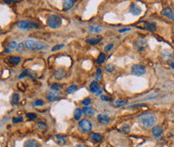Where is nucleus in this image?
I'll list each match as a JSON object with an SVG mask.
<instances>
[{
	"mask_svg": "<svg viewBox=\"0 0 174 147\" xmlns=\"http://www.w3.org/2000/svg\"><path fill=\"white\" fill-rule=\"evenodd\" d=\"M138 122L145 128H153L154 125L157 122V118L154 114L151 113H145L138 117Z\"/></svg>",
	"mask_w": 174,
	"mask_h": 147,
	"instance_id": "f257e3e1",
	"label": "nucleus"
},
{
	"mask_svg": "<svg viewBox=\"0 0 174 147\" xmlns=\"http://www.w3.org/2000/svg\"><path fill=\"white\" fill-rule=\"evenodd\" d=\"M61 18L59 16L56 15V14H51V15L48 16L47 18V25H48L50 28L53 29H57L61 26Z\"/></svg>",
	"mask_w": 174,
	"mask_h": 147,
	"instance_id": "f03ea898",
	"label": "nucleus"
},
{
	"mask_svg": "<svg viewBox=\"0 0 174 147\" xmlns=\"http://www.w3.org/2000/svg\"><path fill=\"white\" fill-rule=\"evenodd\" d=\"M24 46L29 50H42L45 48V45L34 39H27L24 42Z\"/></svg>",
	"mask_w": 174,
	"mask_h": 147,
	"instance_id": "7ed1b4c3",
	"label": "nucleus"
},
{
	"mask_svg": "<svg viewBox=\"0 0 174 147\" xmlns=\"http://www.w3.org/2000/svg\"><path fill=\"white\" fill-rule=\"evenodd\" d=\"M78 127L82 132L87 133V132H89L92 129V123L89 119H82V120L79 121Z\"/></svg>",
	"mask_w": 174,
	"mask_h": 147,
	"instance_id": "20e7f679",
	"label": "nucleus"
},
{
	"mask_svg": "<svg viewBox=\"0 0 174 147\" xmlns=\"http://www.w3.org/2000/svg\"><path fill=\"white\" fill-rule=\"evenodd\" d=\"M17 27L21 30H28V29L31 28H38V26L34 23L30 22V21H26V20H21L17 22Z\"/></svg>",
	"mask_w": 174,
	"mask_h": 147,
	"instance_id": "39448f33",
	"label": "nucleus"
},
{
	"mask_svg": "<svg viewBox=\"0 0 174 147\" xmlns=\"http://www.w3.org/2000/svg\"><path fill=\"white\" fill-rule=\"evenodd\" d=\"M145 72H146V68L144 66L139 65V64L134 65L132 67V69H131V73L135 76H141L143 75V74H145Z\"/></svg>",
	"mask_w": 174,
	"mask_h": 147,
	"instance_id": "423d86ee",
	"label": "nucleus"
},
{
	"mask_svg": "<svg viewBox=\"0 0 174 147\" xmlns=\"http://www.w3.org/2000/svg\"><path fill=\"white\" fill-rule=\"evenodd\" d=\"M146 46H147V42H146V40L143 39V38L139 37V38H137V39L135 40V42H134V47L136 48L138 51L144 50V49L146 48Z\"/></svg>",
	"mask_w": 174,
	"mask_h": 147,
	"instance_id": "0eeeda50",
	"label": "nucleus"
},
{
	"mask_svg": "<svg viewBox=\"0 0 174 147\" xmlns=\"http://www.w3.org/2000/svg\"><path fill=\"white\" fill-rule=\"evenodd\" d=\"M53 140H54V142L57 143L58 145H63V144H65L66 141H67V137L64 135H61V134H56V135H54V137H53Z\"/></svg>",
	"mask_w": 174,
	"mask_h": 147,
	"instance_id": "6e6552de",
	"label": "nucleus"
},
{
	"mask_svg": "<svg viewBox=\"0 0 174 147\" xmlns=\"http://www.w3.org/2000/svg\"><path fill=\"white\" fill-rule=\"evenodd\" d=\"M162 15L170 19L171 21H174V12L170 7H165L162 10Z\"/></svg>",
	"mask_w": 174,
	"mask_h": 147,
	"instance_id": "1a4fd4ad",
	"label": "nucleus"
},
{
	"mask_svg": "<svg viewBox=\"0 0 174 147\" xmlns=\"http://www.w3.org/2000/svg\"><path fill=\"white\" fill-rule=\"evenodd\" d=\"M46 97L50 102H53V101H55V100L59 99L60 93L57 92V91H50V92H47Z\"/></svg>",
	"mask_w": 174,
	"mask_h": 147,
	"instance_id": "9d476101",
	"label": "nucleus"
},
{
	"mask_svg": "<svg viewBox=\"0 0 174 147\" xmlns=\"http://www.w3.org/2000/svg\"><path fill=\"white\" fill-rule=\"evenodd\" d=\"M139 24H142V28L141 29H147L149 31H155L157 26L154 22H143V23H139Z\"/></svg>",
	"mask_w": 174,
	"mask_h": 147,
	"instance_id": "9b49d317",
	"label": "nucleus"
},
{
	"mask_svg": "<svg viewBox=\"0 0 174 147\" xmlns=\"http://www.w3.org/2000/svg\"><path fill=\"white\" fill-rule=\"evenodd\" d=\"M23 147H40V143L36 139H28L24 142Z\"/></svg>",
	"mask_w": 174,
	"mask_h": 147,
	"instance_id": "f8f14e48",
	"label": "nucleus"
},
{
	"mask_svg": "<svg viewBox=\"0 0 174 147\" xmlns=\"http://www.w3.org/2000/svg\"><path fill=\"white\" fill-rule=\"evenodd\" d=\"M103 30L102 26L99 24H91L89 25V31L92 33H100Z\"/></svg>",
	"mask_w": 174,
	"mask_h": 147,
	"instance_id": "ddd939ff",
	"label": "nucleus"
},
{
	"mask_svg": "<svg viewBox=\"0 0 174 147\" xmlns=\"http://www.w3.org/2000/svg\"><path fill=\"white\" fill-rule=\"evenodd\" d=\"M75 3L76 2L74 0H65V1H63V10H65V11L70 10L75 5Z\"/></svg>",
	"mask_w": 174,
	"mask_h": 147,
	"instance_id": "4468645a",
	"label": "nucleus"
},
{
	"mask_svg": "<svg viewBox=\"0 0 174 147\" xmlns=\"http://www.w3.org/2000/svg\"><path fill=\"white\" fill-rule=\"evenodd\" d=\"M130 12L132 14H134V15H140L141 12H142V10H141V8L139 7L137 4H131Z\"/></svg>",
	"mask_w": 174,
	"mask_h": 147,
	"instance_id": "2eb2a0df",
	"label": "nucleus"
},
{
	"mask_svg": "<svg viewBox=\"0 0 174 147\" xmlns=\"http://www.w3.org/2000/svg\"><path fill=\"white\" fill-rule=\"evenodd\" d=\"M151 132L155 137H159V136H161L163 134V129L159 125H156V126H154L153 128H152Z\"/></svg>",
	"mask_w": 174,
	"mask_h": 147,
	"instance_id": "dca6fc26",
	"label": "nucleus"
},
{
	"mask_svg": "<svg viewBox=\"0 0 174 147\" xmlns=\"http://www.w3.org/2000/svg\"><path fill=\"white\" fill-rule=\"evenodd\" d=\"M18 48H19V43H17L16 41H11V42H9V44H8V48L5 50V52L9 53L10 51L18 50Z\"/></svg>",
	"mask_w": 174,
	"mask_h": 147,
	"instance_id": "f3484780",
	"label": "nucleus"
},
{
	"mask_svg": "<svg viewBox=\"0 0 174 147\" xmlns=\"http://www.w3.org/2000/svg\"><path fill=\"white\" fill-rule=\"evenodd\" d=\"M21 61H22V58L19 56H10L9 58H8V62L11 63V64H13V65L19 64Z\"/></svg>",
	"mask_w": 174,
	"mask_h": 147,
	"instance_id": "a211bd4d",
	"label": "nucleus"
},
{
	"mask_svg": "<svg viewBox=\"0 0 174 147\" xmlns=\"http://www.w3.org/2000/svg\"><path fill=\"white\" fill-rule=\"evenodd\" d=\"M89 89H90V91H91L92 93H95V94H97V92L98 91L100 90V87H99V85H98V83L96 82V81H93L90 84V87H89Z\"/></svg>",
	"mask_w": 174,
	"mask_h": 147,
	"instance_id": "6ab92c4d",
	"label": "nucleus"
},
{
	"mask_svg": "<svg viewBox=\"0 0 174 147\" xmlns=\"http://www.w3.org/2000/svg\"><path fill=\"white\" fill-rule=\"evenodd\" d=\"M97 118H98V121H99L101 124H107V123H109V121H110V119H109V117L107 116V115L99 114L97 116Z\"/></svg>",
	"mask_w": 174,
	"mask_h": 147,
	"instance_id": "aec40b11",
	"label": "nucleus"
},
{
	"mask_svg": "<svg viewBox=\"0 0 174 147\" xmlns=\"http://www.w3.org/2000/svg\"><path fill=\"white\" fill-rule=\"evenodd\" d=\"M102 40L101 37H97V38H88L86 39V42L88 44H90V45H96V44H98L100 41Z\"/></svg>",
	"mask_w": 174,
	"mask_h": 147,
	"instance_id": "412c9836",
	"label": "nucleus"
},
{
	"mask_svg": "<svg viewBox=\"0 0 174 147\" xmlns=\"http://www.w3.org/2000/svg\"><path fill=\"white\" fill-rule=\"evenodd\" d=\"M90 139L93 140L94 142H100L102 140V135L99 133H92L91 135H90Z\"/></svg>",
	"mask_w": 174,
	"mask_h": 147,
	"instance_id": "4be33fe9",
	"label": "nucleus"
},
{
	"mask_svg": "<svg viewBox=\"0 0 174 147\" xmlns=\"http://www.w3.org/2000/svg\"><path fill=\"white\" fill-rule=\"evenodd\" d=\"M65 71H64L63 69H58L56 72H55V77L57 78V79H62V78L65 77Z\"/></svg>",
	"mask_w": 174,
	"mask_h": 147,
	"instance_id": "5701e85b",
	"label": "nucleus"
},
{
	"mask_svg": "<svg viewBox=\"0 0 174 147\" xmlns=\"http://www.w3.org/2000/svg\"><path fill=\"white\" fill-rule=\"evenodd\" d=\"M82 113H83V111H82L81 109H79V108L75 109L74 114H73V116H74V119H75V120H80L81 117H82Z\"/></svg>",
	"mask_w": 174,
	"mask_h": 147,
	"instance_id": "b1692460",
	"label": "nucleus"
},
{
	"mask_svg": "<svg viewBox=\"0 0 174 147\" xmlns=\"http://www.w3.org/2000/svg\"><path fill=\"white\" fill-rule=\"evenodd\" d=\"M82 111L85 115H92L94 113V109L92 107H90V106H85Z\"/></svg>",
	"mask_w": 174,
	"mask_h": 147,
	"instance_id": "393cba45",
	"label": "nucleus"
},
{
	"mask_svg": "<svg viewBox=\"0 0 174 147\" xmlns=\"http://www.w3.org/2000/svg\"><path fill=\"white\" fill-rule=\"evenodd\" d=\"M19 102V94L18 93H14L11 97V104L12 105H17Z\"/></svg>",
	"mask_w": 174,
	"mask_h": 147,
	"instance_id": "a878e982",
	"label": "nucleus"
},
{
	"mask_svg": "<svg viewBox=\"0 0 174 147\" xmlns=\"http://www.w3.org/2000/svg\"><path fill=\"white\" fill-rule=\"evenodd\" d=\"M32 74H33V72L31 71V70H25V71H23L22 73L20 74V75H19V79H21V78H24V77H26V76H30V77H31V75Z\"/></svg>",
	"mask_w": 174,
	"mask_h": 147,
	"instance_id": "bb28decb",
	"label": "nucleus"
},
{
	"mask_svg": "<svg viewBox=\"0 0 174 147\" xmlns=\"http://www.w3.org/2000/svg\"><path fill=\"white\" fill-rule=\"evenodd\" d=\"M105 59H106V55H105L104 53H101V54H99V56L97 57V63L98 64H102L105 61Z\"/></svg>",
	"mask_w": 174,
	"mask_h": 147,
	"instance_id": "cd10ccee",
	"label": "nucleus"
},
{
	"mask_svg": "<svg viewBox=\"0 0 174 147\" xmlns=\"http://www.w3.org/2000/svg\"><path fill=\"white\" fill-rule=\"evenodd\" d=\"M50 88H51V90L58 91V90H60V89L62 88V85H61V84H59V83H54V84L51 85Z\"/></svg>",
	"mask_w": 174,
	"mask_h": 147,
	"instance_id": "c85d7f7f",
	"label": "nucleus"
},
{
	"mask_svg": "<svg viewBox=\"0 0 174 147\" xmlns=\"http://www.w3.org/2000/svg\"><path fill=\"white\" fill-rule=\"evenodd\" d=\"M76 90H77L76 85H71V86H69L67 89H66V93H67V94H70V93L74 92V91H76Z\"/></svg>",
	"mask_w": 174,
	"mask_h": 147,
	"instance_id": "c756f323",
	"label": "nucleus"
},
{
	"mask_svg": "<svg viewBox=\"0 0 174 147\" xmlns=\"http://www.w3.org/2000/svg\"><path fill=\"white\" fill-rule=\"evenodd\" d=\"M115 70V66L114 65H111V64H108L105 67V71L107 72H113Z\"/></svg>",
	"mask_w": 174,
	"mask_h": 147,
	"instance_id": "7c9ffc66",
	"label": "nucleus"
},
{
	"mask_svg": "<svg viewBox=\"0 0 174 147\" xmlns=\"http://www.w3.org/2000/svg\"><path fill=\"white\" fill-rule=\"evenodd\" d=\"M37 126L39 129H45L47 127V124L43 121H39V122H37Z\"/></svg>",
	"mask_w": 174,
	"mask_h": 147,
	"instance_id": "2f4dec72",
	"label": "nucleus"
},
{
	"mask_svg": "<svg viewBox=\"0 0 174 147\" xmlns=\"http://www.w3.org/2000/svg\"><path fill=\"white\" fill-rule=\"evenodd\" d=\"M26 116H27V118L31 119V120H35V119H37V114H35V113H27Z\"/></svg>",
	"mask_w": 174,
	"mask_h": 147,
	"instance_id": "473e14b6",
	"label": "nucleus"
},
{
	"mask_svg": "<svg viewBox=\"0 0 174 147\" xmlns=\"http://www.w3.org/2000/svg\"><path fill=\"white\" fill-rule=\"evenodd\" d=\"M23 121V117L22 116H17V117H14L12 119V122L13 123H18V122H22Z\"/></svg>",
	"mask_w": 174,
	"mask_h": 147,
	"instance_id": "72a5a7b5",
	"label": "nucleus"
},
{
	"mask_svg": "<svg viewBox=\"0 0 174 147\" xmlns=\"http://www.w3.org/2000/svg\"><path fill=\"white\" fill-rule=\"evenodd\" d=\"M44 104V102H43V100L42 99H37V100H35L34 101V105L35 106H42Z\"/></svg>",
	"mask_w": 174,
	"mask_h": 147,
	"instance_id": "f704fd0d",
	"label": "nucleus"
},
{
	"mask_svg": "<svg viewBox=\"0 0 174 147\" xmlns=\"http://www.w3.org/2000/svg\"><path fill=\"white\" fill-rule=\"evenodd\" d=\"M114 104L116 106H122V105H126V104H127V102H126V101H115Z\"/></svg>",
	"mask_w": 174,
	"mask_h": 147,
	"instance_id": "c9c22d12",
	"label": "nucleus"
},
{
	"mask_svg": "<svg viewBox=\"0 0 174 147\" xmlns=\"http://www.w3.org/2000/svg\"><path fill=\"white\" fill-rule=\"evenodd\" d=\"M90 103H91V100H90V98H86V99H84L82 101V104H83V105H85V106H88Z\"/></svg>",
	"mask_w": 174,
	"mask_h": 147,
	"instance_id": "e433bc0d",
	"label": "nucleus"
},
{
	"mask_svg": "<svg viewBox=\"0 0 174 147\" xmlns=\"http://www.w3.org/2000/svg\"><path fill=\"white\" fill-rule=\"evenodd\" d=\"M64 47V44H59V45H56L52 48V51H56V50H59V49L63 48Z\"/></svg>",
	"mask_w": 174,
	"mask_h": 147,
	"instance_id": "4c0bfd02",
	"label": "nucleus"
},
{
	"mask_svg": "<svg viewBox=\"0 0 174 147\" xmlns=\"http://www.w3.org/2000/svg\"><path fill=\"white\" fill-rule=\"evenodd\" d=\"M129 130H130V127L126 125V126H124L123 128L121 129V132H123V133H128V132H129Z\"/></svg>",
	"mask_w": 174,
	"mask_h": 147,
	"instance_id": "58836bf2",
	"label": "nucleus"
},
{
	"mask_svg": "<svg viewBox=\"0 0 174 147\" xmlns=\"http://www.w3.org/2000/svg\"><path fill=\"white\" fill-rule=\"evenodd\" d=\"M113 46H114V45H113L112 43L108 44V45H107V46H105V48H104V49H105V51H110L111 49L113 48Z\"/></svg>",
	"mask_w": 174,
	"mask_h": 147,
	"instance_id": "ea45409f",
	"label": "nucleus"
},
{
	"mask_svg": "<svg viewBox=\"0 0 174 147\" xmlns=\"http://www.w3.org/2000/svg\"><path fill=\"white\" fill-rule=\"evenodd\" d=\"M100 73H101V70L98 69L97 70V76H96V79H97V80L100 79V76H101V75H100Z\"/></svg>",
	"mask_w": 174,
	"mask_h": 147,
	"instance_id": "a19ab883",
	"label": "nucleus"
},
{
	"mask_svg": "<svg viewBox=\"0 0 174 147\" xmlns=\"http://www.w3.org/2000/svg\"><path fill=\"white\" fill-rule=\"evenodd\" d=\"M101 98H102V100H104V101H109V100H110L108 97H107V96H104V95H102Z\"/></svg>",
	"mask_w": 174,
	"mask_h": 147,
	"instance_id": "79ce46f5",
	"label": "nucleus"
},
{
	"mask_svg": "<svg viewBox=\"0 0 174 147\" xmlns=\"http://www.w3.org/2000/svg\"><path fill=\"white\" fill-rule=\"evenodd\" d=\"M130 30V28H126V29H121V30H119V32H125V31H128Z\"/></svg>",
	"mask_w": 174,
	"mask_h": 147,
	"instance_id": "37998d69",
	"label": "nucleus"
},
{
	"mask_svg": "<svg viewBox=\"0 0 174 147\" xmlns=\"http://www.w3.org/2000/svg\"><path fill=\"white\" fill-rule=\"evenodd\" d=\"M76 147H86V146L83 145V144H78V145H76Z\"/></svg>",
	"mask_w": 174,
	"mask_h": 147,
	"instance_id": "c03bdc74",
	"label": "nucleus"
},
{
	"mask_svg": "<svg viewBox=\"0 0 174 147\" xmlns=\"http://www.w3.org/2000/svg\"><path fill=\"white\" fill-rule=\"evenodd\" d=\"M171 67H172L173 69H174V62H172V63H171Z\"/></svg>",
	"mask_w": 174,
	"mask_h": 147,
	"instance_id": "a18cd8bd",
	"label": "nucleus"
},
{
	"mask_svg": "<svg viewBox=\"0 0 174 147\" xmlns=\"http://www.w3.org/2000/svg\"><path fill=\"white\" fill-rule=\"evenodd\" d=\"M0 30H1V27H0Z\"/></svg>",
	"mask_w": 174,
	"mask_h": 147,
	"instance_id": "49530a36",
	"label": "nucleus"
}]
</instances>
